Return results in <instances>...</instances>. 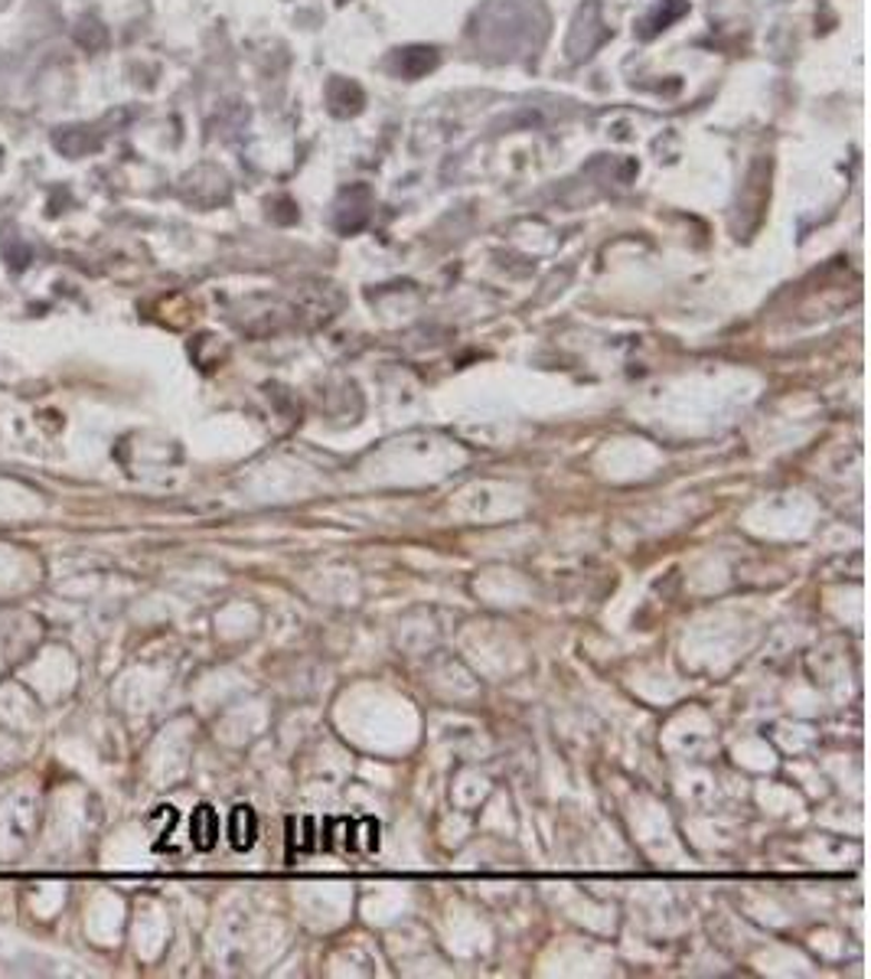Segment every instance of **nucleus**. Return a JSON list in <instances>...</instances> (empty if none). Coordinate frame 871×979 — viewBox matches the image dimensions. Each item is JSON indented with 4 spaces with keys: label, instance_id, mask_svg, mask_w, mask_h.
Here are the masks:
<instances>
[{
    "label": "nucleus",
    "instance_id": "obj_1",
    "mask_svg": "<svg viewBox=\"0 0 871 979\" xmlns=\"http://www.w3.org/2000/svg\"><path fill=\"white\" fill-rule=\"evenodd\" d=\"M190 839L199 852H209L216 842H219V817L209 803L196 807L194 817H190Z\"/></svg>",
    "mask_w": 871,
    "mask_h": 979
},
{
    "label": "nucleus",
    "instance_id": "obj_2",
    "mask_svg": "<svg viewBox=\"0 0 871 979\" xmlns=\"http://www.w3.org/2000/svg\"><path fill=\"white\" fill-rule=\"evenodd\" d=\"M258 839V817L251 807H236L232 817H229V842L239 849V852H248Z\"/></svg>",
    "mask_w": 871,
    "mask_h": 979
}]
</instances>
